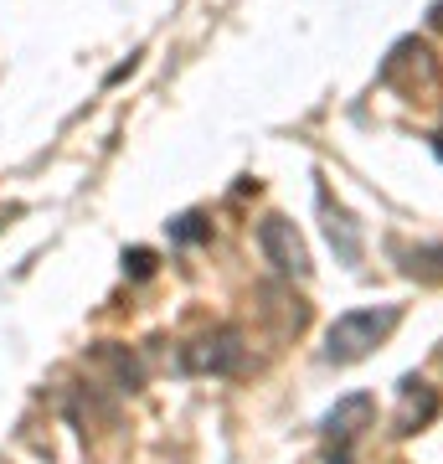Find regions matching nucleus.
<instances>
[{"mask_svg":"<svg viewBox=\"0 0 443 464\" xmlns=\"http://www.w3.org/2000/svg\"><path fill=\"white\" fill-rule=\"evenodd\" d=\"M181 366L197 372V377H227L243 366V335L232 325H217V331H201L191 346L181 351Z\"/></svg>","mask_w":443,"mask_h":464,"instance_id":"nucleus-4","label":"nucleus"},{"mask_svg":"<svg viewBox=\"0 0 443 464\" xmlns=\"http://www.w3.org/2000/svg\"><path fill=\"white\" fill-rule=\"evenodd\" d=\"M207 232H212V222H207L201 212H186V217H176V222H170V237H176V243H201Z\"/></svg>","mask_w":443,"mask_h":464,"instance_id":"nucleus-8","label":"nucleus"},{"mask_svg":"<svg viewBox=\"0 0 443 464\" xmlns=\"http://www.w3.org/2000/svg\"><path fill=\"white\" fill-rule=\"evenodd\" d=\"M433 413H438V392H433L428 382L408 377L402 382V418H397V433H418Z\"/></svg>","mask_w":443,"mask_h":464,"instance_id":"nucleus-6","label":"nucleus"},{"mask_svg":"<svg viewBox=\"0 0 443 464\" xmlns=\"http://www.w3.org/2000/svg\"><path fill=\"white\" fill-rule=\"evenodd\" d=\"M433 145H438V155H443V134H438V140H433Z\"/></svg>","mask_w":443,"mask_h":464,"instance_id":"nucleus-11","label":"nucleus"},{"mask_svg":"<svg viewBox=\"0 0 443 464\" xmlns=\"http://www.w3.org/2000/svg\"><path fill=\"white\" fill-rule=\"evenodd\" d=\"M377 418V398L371 392H351L325 413V464H356V444Z\"/></svg>","mask_w":443,"mask_h":464,"instance_id":"nucleus-2","label":"nucleus"},{"mask_svg":"<svg viewBox=\"0 0 443 464\" xmlns=\"http://www.w3.org/2000/svg\"><path fill=\"white\" fill-rule=\"evenodd\" d=\"M433 26H438V32H443V0H438V5H433Z\"/></svg>","mask_w":443,"mask_h":464,"instance_id":"nucleus-10","label":"nucleus"},{"mask_svg":"<svg viewBox=\"0 0 443 464\" xmlns=\"http://www.w3.org/2000/svg\"><path fill=\"white\" fill-rule=\"evenodd\" d=\"M124 268H130L134 279H145L149 268H155V253H149V248H134V253H124Z\"/></svg>","mask_w":443,"mask_h":464,"instance_id":"nucleus-9","label":"nucleus"},{"mask_svg":"<svg viewBox=\"0 0 443 464\" xmlns=\"http://www.w3.org/2000/svg\"><path fill=\"white\" fill-rule=\"evenodd\" d=\"M320 217H325V237H330V248H335V258L341 264H361V222L345 212L341 201H330V191L320 186Z\"/></svg>","mask_w":443,"mask_h":464,"instance_id":"nucleus-5","label":"nucleus"},{"mask_svg":"<svg viewBox=\"0 0 443 464\" xmlns=\"http://www.w3.org/2000/svg\"><path fill=\"white\" fill-rule=\"evenodd\" d=\"M402 268H408L412 279H428V284H438V279H443V248L402 253Z\"/></svg>","mask_w":443,"mask_h":464,"instance_id":"nucleus-7","label":"nucleus"},{"mask_svg":"<svg viewBox=\"0 0 443 464\" xmlns=\"http://www.w3.org/2000/svg\"><path fill=\"white\" fill-rule=\"evenodd\" d=\"M258 248H263V258L274 264V274H284V279H310V268H314L310 248H304V237H299V227L289 217H263Z\"/></svg>","mask_w":443,"mask_h":464,"instance_id":"nucleus-3","label":"nucleus"},{"mask_svg":"<svg viewBox=\"0 0 443 464\" xmlns=\"http://www.w3.org/2000/svg\"><path fill=\"white\" fill-rule=\"evenodd\" d=\"M402 325V304H366V310H345L325 331V362L330 366H356L377 346H387V335Z\"/></svg>","mask_w":443,"mask_h":464,"instance_id":"nucleus-1","label":"nucleus"}]
</instances>
